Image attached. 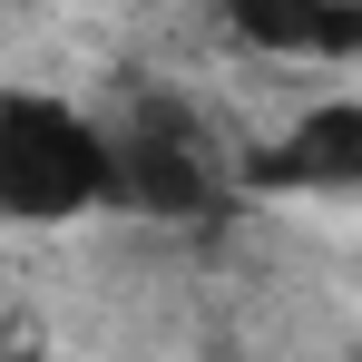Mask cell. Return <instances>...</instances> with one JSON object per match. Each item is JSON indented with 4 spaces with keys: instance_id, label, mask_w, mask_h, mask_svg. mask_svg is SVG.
<instances>
[{
    "instance_id": "3957f363",
    "label": "cell",
    "mask_w": 362,
    "mask_h": 362,
    "mask_svg": "<svg viewBox=\"0 0 362 362\" xmlns=\"http://www.w3.org/2000/svg\"><path fill=\"white\" fill-rule=\"evenodd\" d=\"M245 196H362V88L303 98L264 147L235 157Z\"/></svg>"
},
{
    "instance_id": "7a4b0ae2",
    "label": "cell",
    "mask_w": 362,
    "mask_h": 362,
    "mask_svg": "<svg viewBox=\"0 0 362 362\" xmlns=\"http://www.w3.org/2000/svg\"><path fill=\"white\" fill-rule=\"evenodd\" d=\"M226 196H245L235 157L216 147V127L186 98L147 88V98H127L108 118V206L118 216H137V226H206V216H226Z\"/></svg>"
},
{
    "instance_id": "6da1fadb",
    "label": "cell",
    "mask_w": 362,
    "mask_h": 362,
    "mask_svg": "<svg viewBox=\"0 0 362 362\" xmlns=\"http://www.w3.org/2000/svg\"><path fill=\"white\" fill-rule=\"evenodd\" d=\"M108 206V118L59 88H0V226L59 235Z\"/></svg>"
},
{
    "instance_id": "277c9868",
    "label": "cell",
    "mask_w": 362,
    "mask_h": 362,
    "mask_svg": "<svg viewBox=\"0 0 362 362\" xmlns=\"http://www.w3.org/2000/svg\"><path fill=\"white\" fill-rule=\"evenodd\" d=\"M216 20L255 59H303V69L362 59V0H216Z\"/></svg>"
}]
</instances>
